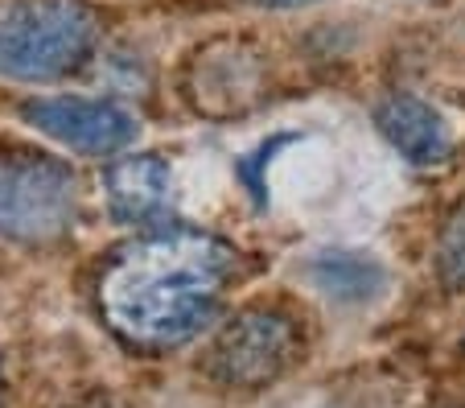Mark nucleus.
Instances as JSON below:
<instances>
[{"mask_svg": "<svg viewBox=\"0 0 465 408\" xmlns=\"http://www.w3.org/2000/svg\"><path fill=\"white\" fill-rule=\"evenodd\" d=\"M260 5H272V9H297V5H313V0H260Z\"/></svg>", "mask_w": 465, "mask_h": 408, "instance_id": "obj_12", "label": "nucleus"}, {"mask_svg": "<svg viewBox=\"0 0 465 408\" xmlns=\"http://www.w3.org/2000/svg\"><path fill=\"white\" fill-rule=\"evenodd\" d=\"M169 203V165L161 157H124L107 169V211L115 223H149Z\"/></svg>", "mask_w": 465, "mask_h": 408, "instance_id": "obj_8", "label": "nucleus"}, {"mask_svg": "<svg viewBox=\"0 0 465 408\" xmlns=\"http://www.w3.org/2000/svg\"><path fill=\"white\" fill-rule=\"evenodd\" d=\"M309 281L322 289L325 297L334 302H367L383 289L387 273L375 256H362V252H317L309 260Z\"/></svg>", "mask_w": 465, "mask_h": 408, "instance_id": "obj_9", "label": "nucleus"}, {"mask_svg": "<svg viewBox=\"0 0 465 408\" xmlns=\"http://www.w3.org/2000/svg\"><path fill=\"white\" fill-rule=\"evenodd\" d=\"M375 124L391 141V149L400 157H408L412 165H440L453 153V136H449L445 120L416 95L387 99L375 112Z\"/></svg>", "mask_w": 465, "mask_h": 408, "instance_id": "obj_6", "label": "nucleus"}, {"mask_svg": "<svg viewBox=\"0 0 465 408\" xmlns=\"http://www.w3.org/2000/svg\"><path fill=\"white\" fill-rule=\"evenodd\" d=\"M74 408H120L112 396H91V400H83V404H74Z\"/></svg>", "mask_w": 465, "mask_h": 408, "instance_id": "obj_11", "label": "nucleus"}, {"mask_svg": "<svg viewBox=\"0 0 465 408\" xmlns=\"http://www.w3.org/2000/svg\"><path fill=\"white\" fill-rule=\"evenodd\" d=\"M461 346H465V338H461Z\"/></svg>", "mask_w": 465, "mask_h": 408, "instance_id": "obj_14", "label": "nucleus"}, {"mask_svg": "<svg viewBox=\"0 0 465 408\" xmlns=\"http://www.w3.org/2000/svg\"><path fill=\"white\" fill-rule=\"evenodd\" d=\"M235 252L206 231L169 227L128 244L99 281L104 318L128 346L169 351L214 322Z\"/></svg>", "mask_w": 465, "mask_h": 408, "instance_id": "obj_1", "label": "nucleus"}, {"mask_svg": "<svg viewBox=\"0 0 465 408\" xmlns=\"http://www.w3.org/2000/svg\"><path fill=\"white\" fill-rule=\"evenodd\" d=\"M99 42V17L74 0H21L0 13V75L50 83L79 71Z\"/></svg>", "mask_w": 465, "mask_h": 408, "instance_id": "obj_2", "label": "nucleus"}, {"mask_svg": "<svg viewBox=\"0 0 465 408\" xmlns=\"http://www.w3.org/2000/svg\"><path fill=\"white\" fill-rule=\"evenodd\" d=\"M449 408H465V404H449Z\"/></svg>", "mask_w": 465, "mask_h": 408, "instance_id": "obj_13", "label": "nucleus"}, {"mask_svg": "<svg viewBox=\"0 0 465 408\" xmlns=\"http://www.w3.org/2000/svg\"><path fill=\"white\" fill-rule=\"evenodd\" d=\"M21 120L83 157H112L136 141V115L112 99L34 95L21 104Z\"/></svg>", "mask_w": 465, "mask_h": 408, "instance_id": "obj_5", "label": "nucleus"}, {"mask_svg": "<svg viewBox=\"0 0 465 408\" xmlns=\"http://www.w3.org/2000/svg\"><path fill=\"white\" fill-rule=\"evenodd\" d=\"M193 95L198 107L211 112H235L247 107L260 95V63L243 45H223V50H206L193 63Z\"/></svg>", "mask_w": 465, "mask_h": 408, "instance_id": "obj_7", "label": "nucleus"}, {"mask_svg": "<svg viewBox=\"0 0 465 408\" xmlns=\"http://www.w3.org/2000/svg\"><path fill=\"white\" fill-rule=\"evenodd\" d=\"M74 174L54 157L17 153L0 161V235L21 244L58 240L74 223Z\"/></svg>", "mask_w": 465, "mask_h": 408, "instance_id": "obj_3", "label": "nucleus"}, {"mask_svg": "<svg viewBox=\"0 0 465 408\" xmlns=\"http://www.w3.org/2000/svg\"><path fill=\"white\" fill-rule=\"evenodd\" d=\"M437 268H440V281H445L449 289L465 284V203L453 211V219H449L445 235H440Z\"/></svg>", "mask_w": 465, "mask_h": 408, "instance_id": "obj_10", "label": "nucleus"}, {"mask_svg": "<svg viewBox=\"0 0 465 408\" xmlns=\"http://www.w3.org/2000/svg\"><path fill=\"white\" fill-rule=\"evenodd\" d=\"M301 359V330L276 305H247L219 330L211 372L227 388H268Z\"/></svg>", "mask_w": 465, "mask_h": 408, "instance_id": "obj_4", "label": "nucleus"}]
</instances>
